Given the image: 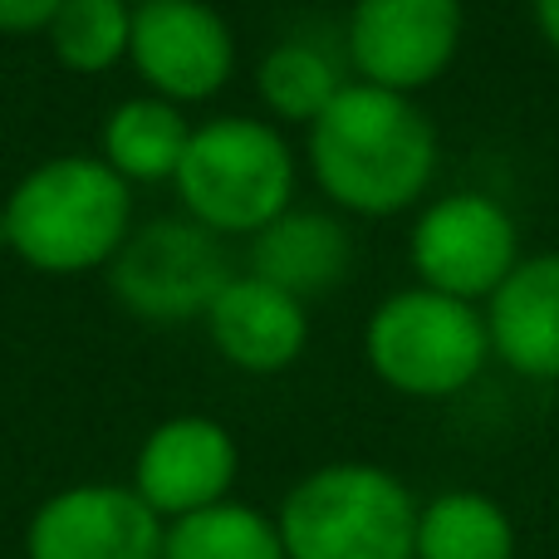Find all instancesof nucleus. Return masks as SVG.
<instances>
[{
	"label": "nucleus",
	"instance_id": "obj_7",
	"mask_svg": "<svg viewBox=\"0 0 559 559\" xmlns=\"http://www.w3.org/2000/svg\"><path fill=\"white\" fill-rule=\"evenodd\" d=\"M521 265L515 216L486 192L437 197L413 226V271L423 289L452 295L462 305L491 299Z\"/></svg>",
	"mask_w": 559,
	"mask_h": 559
},
{
	"label": "nucleus",
	"instance_id": "obj_1",
	"mask_svg": "<svg viewBox=\"0 0 559 559\" xmlns=\"http://www.w3.org/2000/svg\"><path fill=\"white\" fill-rule=\"evenodd\" d=\"M309 167L338 206L388 216L427 192L437 173V133L407 94L358 79L309 123Z\"/></svg>",
	"mask_w": 559,
	"mask_h": 559
},
{
	"label": "nucleus",
	"instance_id": "obj_8",
	"mask_svg": "<svg viewBox=\"0 0 559 559\" xmlns=\"http://www.w3.org/2000/svg\"><path fill=\"white\" fill-rule=\"evenodd\" d=\"M128 59L157 98L197 104L226 88L236 69V39L206 0H138Z\"/></svg>",
	"mask_w": 559,
	"mask_h": 559
},
{
	"label": "nucleus",
	"instance_id": "obj_19",
	"mask_svg": "<svg viewBox=\"0 0 559 559\" xmlns=\"http://www.w3.org/2000/svg\"><path fill=\"white\" fill-rule=\"evenodd\" d=\"M255 88H261L271 114L289 118V123H314V118L334 104L344 79H338L334 59H329L324 49L305 45V39H285V45H275L271 55L261 59Z\"/></svg>",
	"mask_w": 559,
	"mask_h": 559
},
{
	"label": "nucleus",
	"instance_id": "obj_5",
	"mask_svg": "<svg viewBox=\"0 0 559 559\" xmlns=\"http://www.w3.org/2000/svg\"><path fill=\"white\" fill-rule=\"evenodd\" d=\"M368 364L393 393L452 397L491 358V334L476 305H462L437 289H397L368 319Z\"/></svg>",
	"mask_w": 559,
	"mask_h": 559
},
{
	"label": "nucleus",
	"instance_id": "obj_21",
	"mask_svg": "<svg viewBox=\"0 0 559 559\" xmlns=\"http://www.w3.org/2000/svg\"><path fill=\"white\" fill-rule=\"evenodd\" d=\"M535 25H540V35L550 39L559 55V0H535Z\"/></svg>",
	"mask_w": 559,
	"mask_h": 559
},
{
	"label": "nucleus",
	"instance_id": "obj_17",
	"mask_svg": "<svg viewBox=\"0 0 559 559\" xmlns=\"http://www.w3.org/2000/svg\"><path fill=\"white\" fill-rule=\"evenodd\" d=\"M163 559H285V545L271 515L222 501L167 525Z\"/></svg>",
	"mask_w": 559,
	"mask_h": 559
},
{
	"label": "nucleus",
	"instance_id": "obj_20",
	"mask_svg": "<svg viewBox=\"0 0 559 559\" xmlns=\"http://www.w3.org/2000/svg\"><path fill=\"white\" fill-rule=\"evenodd\" d=\"M59 5H64V0H0V29H5V35L45 29Z\"/></svg>",
	"mask_w": 559,
	"mask_h": 559
},
{
	"label": "nucleus",
	"instance_id": "obj_2",
	"mask_svg": "<svg viewBox=\"0 0 559 559\" xmlns=\"http://www.w3.org/2000/svg\"><path fill=\"white\" fill-rule=\"evenodd\" d=\"M133 226L128 182L104 157L64 153L29 167L5 202L10 251L45 275L108 265Z\"/></svg>",
	"mask_w": 559,
	"mask_h": 559
},
{
	"label": "nucleus",
	"instance_id": "obj_12",
	"mask_svg": "<svg viewBox=\"0 0 559 559\" xmlns=\"http://www.w3.org/2000/svg\"><path fill=\"white\" fill-rule=\"evenodd\" d=\"M206 334L216 354L241 373H280L309 344V314L295 295L261 275H231V285L206 309Z\"/></svg>",
	"mask_w": 559,
	"mask_h": 559
},
{
	"label": "nucleus",
	"instance_id": "obj_6",
	"mask_svg": "<svg viewBox=\"0 0 559 559\" xmlns=\"http://www.w3.org/2000/svg\"><path fill=\"white\" fill-rule=\"evenodd\" d=\"M108 285L123 299L128 314L153 319V324H182L206 319L226 285H231V255L222 236L206 231L192 216H163L118 246L108 261Z\"/></svg>",
	"mask_w": 559,
	"mask_h": 559
},
{
	"label": "nucleus",
	"instance_id": "obj_15",
	"mask_svg": "<svg viewBox=\"0 0 559 559\" xmlns=\"http://www.w3.org/2000/svg\"><path fill=\"white\" fill-rule=\"evenodd\" d=\"M187 143H192L187 118L177 114V104H167L157 94L128 98L104 123V163L123 182H163V177H177Z\"/></svg>",
	"mask_w": 559,
	"mask_h": 559
},
{
	"label": "nucleus",
	"instance_id": "obj_9",
	"mask_svg": "<svg viewBox=\"0 0 559 559\" xmlns=\"http://www.w3.org/2000/svg\"><path fill=\"white\" fill-rule=\"evenodd\" d=\"M462 45V0H358L348 15V55L373 88L413 94L442 79Z\"/></svg>",
	"mask_w": 559,
	"mask_h": 559
},
{
	"label": "nucleus",
	"instance_id": "obj_10",
	"mask_svg": "<svg viewBox=\"0 0 559 559\" xmlns=\"http://www.w3.org/2000/svg\"><path fill=\"white\" fill-rule=\"evenodd\" d=\"M163 521L133 486L84 481L29 515L25 559H163Z\"/></svg>",
	"mask_w": 559,
	"mask_h": 559
},
{
	"label": "nucleus",
	"instance_id": "obj_14",
	"mask_svg": "<svg viewBox=\"0 0 559 559\" xmlns=\"http://www.w3.org/2000/svg\"><path fill=\"white\" fill-rule=\"evenodd\" d=\"M354 265V236L329 212H285L251 241V275L271 280L299 305L329 295Z\"/></svg>",
	"mask_w": 559,
	"mask_h": 559
},
{
	"label": "nucleus",
	"instance_id": "obj_4",
	"mask_svg": "<svg viewBox=\"0 0 559 559\" xmlns=\"http://www.w3.org/2000/svg\"><path fill=\"white\" fill-rule=\"evenodd\" d=\"M177 192L192 222L216 236H255L289 212L295 157L261 118H212L192 128L177 167Z\"/></svg>",
	"mask_w": 559,
	"mask_h": 559
},
{
	"label": "nucleus",
	"instance_id": "obj_22",
	"mask_svg": "<svg viewBox=\"0 0 559 559\" xmlns=\"http://www.w3.org/2000/svg\"><path fill=\"white\" fill-rule=\"evenodd\" d=\"M0 246H10V231H5V206H0Z\"/></svg>",
	"mask_w": 559,
	"mask_h": 559
},
{
	"label": "nucleus",
	"instance_id": "obj_11",
	"mask_svg": "<svg viewBox=\"0 0 559 559\" xmlns=\"http://www.w3.org/2000/svg\"><path fill=\"white\" fill-rule=\"evenodd\" d=\"M236 437L216 417H167L153 427L133 466V491L157 521H182L206 506H222L236 481Z\"/></svg>",
	"mask_w": 559,
	"mask_h": 559
},
{
	"label": "nucleus",
	"instance_id": "obj_16",
	"mask_svg": "<svg viewBox=\"0 0 559 559\" xmlns=\"http://www.w3.org/2000/svg\"><path fill=\"white\" fill-rule=\"evenodd\" d=\"M413 559H515V525L481 491H447L417 511Z\"/></svg>",
	"mask_w": 559,
	"mask_h": 559
},
{
	"label": "nucleus",
	"instance_id": "obj_3",
	"mask_svg": "<svg viewBox=\"0 0 559 559\" xmlns=\"http://www.w3.org/2000/svg\"><path fill=\"white\" fill-rule=\"evenodd\" d=\"M275 525L285 559H413L417 506L383 466L334 462L285 496Z\"/></svg>",
	"mask_w": 559,
	"mask_h": 559
},
{
	"label": "nucleus",
	"instance_id": "obj_13",
	"mask_svg": "<svg viewBox=\"0 0 559 559\" xmlns=\"http://www.w3.org/2000/svg\"><path fill=\"white\" fill-rule=\"evenodd\" d=\"M491 354L525 378H559V251L521 261L486 305Z\"/></svg>",
	"mask_w": 559,
	"mask_h": 559
},
{
	"label": "nucleus",
	"instance_id": "obj_18",
	"mask_svg": "<svg viewBox=\"0 0 559 559\" xmlns=\"http://www.w3.org/2000/svg\"><path fill=\"white\" fill-rule=\"evenodd\" d=\"M49 49L74 74H104L133 45V10L128 0H64L49 20Z\"/></svg>",
	"mask_w": 559,
	"mask_h": 559
}]
</instances>
